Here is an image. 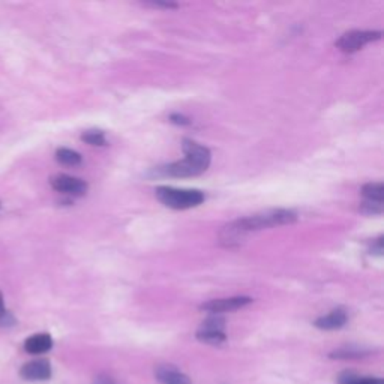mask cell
Returning a JSON list of instances; mask_svg holds the SVG:
<instances>
[{
  "instance_id": "cell-1",
  "label": "cell",
  "mask_w": 384,
  "mask_h": 384,
  "mask_svg": "<svg viewBox=\"0 0 384 384\" xmlns=\"http://www.w3.org/2000/svg\"><path fill=\"white\" fill-rule=\"evenodd\" d=\"M297 221V215L293 210L287 209H273L266 210L261 214L247 216L234 221V223L228 224L223 228L219 238L225 247H233V245H239L240 239L251 231L263 230V228L276 227V225H287L293 224Z\"/></svg>"
},
{
  "instance_id": "cell-2",
  "label": "cell",
  "mask_w": 384,
  "mask_h": 384,
  "mask_svg": "<svg viewBox=\"0 0 384 384\" xmlns=\"http://www.w3.org/2000/svg\"><path fill=\"white\" fill-rule=\"evenodd\" d=\"M182 149L185 153V159L159 167L155 170V174L170 177H195L203 174L209 168L212 153L207 147L195 143L190 140V138H185Z\"/></svg>"
},
{
  "instance_id": "cell-3",
  "label": "cell",
  "mask_w": 384,
  "mask_h": 384,
  "mask_svg": "<svg viewBox=\"0 0 384 384\" xmlns=\"http://www.w3.org/2000/svg\"><path fill=\"white\" fill-rule=\"evenodd\" d=\"M157 199L164 204V206L174 210H186L197 207L204 201V194L199 190H179L173 186H158Z\"/></svg>"
},
{
  "instance_id": "cell-4",
  "label": "cell",
  "mask_w": 384,
  "mask_h": 384,
  "mask_svg": "<svg viewBox=\"0 0 384 384\" xmlns=\"http://www.w3.org/2000/svg\"><path fill=\"white\" fill-rule=\"evenodd\" d=\"M381 36L383 32L380 30H350L337 41V47L344 53H356L372 41L381 39Z\"/></svg>"
},
{
  "instance_id": "cell-5",
  "label": "cell",
  "mask_w": 384,
  "mask_h": 384,
  "mask_svg": "<svg viewBox=\"0 0 384 384\" xmlns=\"http://www.w3.org/2000/svg\"><path fill=\"white\" fill-rule=\"evenodd\" d=\"M197 339L209 346H221L227 341L225 320L221 315H210L197 330Z\"/></svg>"
},
{
  "instance_id": "cell-6",
  "label": "cell",
  "mask_w": 384,
  "mask_h": 384,
  "mask_svg": "<svg viewBox=\"0 0 384 384\" xmlns=\"http://www.w3.org/2000/svg\"><path fill=\"white\" fill-rule=\"evenodd\" d=\"M252 304V299L248 296H236V297H227V299H215L209 300L206 304H203L200 306L201 311H206L212 315H219L224 313H231L238 311L245 306H248Z\"/></svg>"
},
{
  "instance_id": "cell-7",
  "label": "cell",
  "mask_w": 384,
  "mask_h": 384,
  "mask_svg": "<svg viewBox=\"0 0 384 384\" xmlns=\"http://www.w3.org/2000/svg\"><path fill=\"white\" fill-rule=\"evenodd\" d=\"M50 183L53 186V190H56L57 192L74 195V197H83L89 190L87 182L68 174H57L52 177Z\"/></svg>"
},
{
  "instance_id": "cell-8",
  "label": "cell",
  "mask_w": 384,
  "mask_h": 384,
  "mask_svg": "<svg viewBox=\"0 0 384 384\" xmlns=\"http://www.w3.org/2000/svg\"><path fill=\"white\" fill-rule=\"evenodd\" d=\"M52 365L47 359H36V361L23 365L20 375L27 381H47L52 379Z\"/></svg>"
},
{
  "instance_id": "cell-9",
  "label": "cell",
  "mask_w": 384,
  "mask_h": 384,
  "mask_svg": "<svg viewBox=\"0 0 384 384\" xmlns=\"http://www.w3.org/2000/svg\"><path fill=\"white\" fill-rule=\"evenodd\" d=\"M348 321V315L344 309H333L329 314L318 317L314 321V326L321 330H337L344 328Z\"/></svg>"
},
{
  "instance_id": "cell-10",
  "label": "cell",
  "mask_w": 384,
  "mask_h": 384,
  "mask_svg": "<svg viewBox=\"0 0 384 384\" xmlns=\"http://www.w3.org/2000/svg\"><path fill=\"white\" fill-rule=\"evenodd\" d=\"M157 380L162 384H192L186 374L181 372L173 365H161L155 371Z\"/></svg>"
},
{
  "instance_id": "cell-11",
  "label": "cell",
  "mask_w": 384,
  "mask_h": 384,
  "mask_svg": "<svg viewBox=\"0 0 384 384\" xmlns=\"http://www.w3.org/2000/svg\"><path fill=\"white\" fill-rule=\"evenodd\" d=\"M53 348V338L48 333L32 335L24 341V350L29 354H44Z\"/></svg>"
},
{
  "instance_id": "cell-12",
  "label": "cell",
  "mask_w": 384,
  "mask_h": 384,
  "mask_svg": "<svg viewBox=\"0 0 384 384\" xmlns=\"http://www.w3.org/2000/svg\"><path fill=\"white\" fill-rule=\"evenodd\" d=\"M370 354H371V350L351 346V347H342V348L332 351L329 357L330 359H344V361H347V359H361V357L370 356Z\"/></svg>"
},
{
  "instance_id": "cell-13",
  "label": "cell",
  "mask_w": 384,
  "mask_h": 384,
  "mask_svg": "<svg viewBox=\"0 0 384 384\" xmlns=\"http://www.w3.org/2000/svg\"><path fill=\"white\" fill-rule=\"evenodd\" d=\"M339 384H384L381 379L375 377H362V375H357L353 371H344L339 374L338 377Z\"/></svg>"
},
{
  "instance_id": "cell-14",
  "label": "cell",
  "mask_w": 384,
  "mask_h": 384,
  "mask_svg": "<svg viewBox=\"0 0 384 384\" xmlns=\"http://www.w3.org/2000/svg\"><path fill=\"white\" fill-rule=\"evenodd\" d=\"M56 159L60 162L63 166H69V167H76L80 166L83 162V158L81 155L76 150L68 149V147H60V149L56 150Z\"/></svg>"
},
{
  "instance_id": "cell-15",
  "label": "cell",
  "mask_w": 384,
  "mask_h": 384,
  "mask_svg": "<svg viewBox=\"0 0 384 384\" xmlns=\"http://www.w3.org/2000/svg\"><path fill=\"white\" fill-rule=\"evenodd\" d=\"M362 195L365 200L374 203H383L384 200V186L381 182H371L366 183L362 188Z\"/></svg>"
},
{
  "instance_id": "cell-16",
  "label": "cell",
  "mask_w": 384,
  "mask_h": 384,
  "mask_svg": "<svg viewBox=\"0 0 384 384\" xmlns=\"http://www.w3.org/2000/svg\"><path fill=\"white\" fill-rule=\"evenodd\" d=\"M81 140H83L87 144L98 146V147L107 144V140H105L104 133H102V131H98V129L86 131V133L81 134Z\"/></svg>"
},
{
  "instance_id": "cell-17",
  "label": "cell",
  "mask_w": 384,
  "mask_h": 384,
  "mask_svg": "<svg viewBox=\"0 0 384 384\" xmlns=\"http://www.w3.org/2000/svg\"><path fill=\"white\" fill-rule=\"evenodd\" d=\"M14 324H15V318L5 308L3 296H2V293H0V328H11V326H14Z\"/></svg>"
},
{
  "instance_id": "cell-18",
  "label": "cell",
  "mask_w": 384,
  "mask_h": 384,
  "mask_svg": "<svg viewBox=\"0 0 384 384\" xmlns=\"http://www.w3.org/2000/svg\"><path fill=\"white\" fill-rule=\"evenodd\" d=\"M383 203H374V201H362L361 203V210L366 215H380L383 214Z\"/></svg>"
},
{
  "instance_id": "cell-19",
  "label": "cell",
  "mask_w": 384,
  "mask_h": 384,
  "mask_svg": "<svg viewBox=\"0 0 384 384\" xmlns=\"http://www.w3.org/2000/svg\"><path fill=\"white\" fill-rule=\"evenodd\" d=\"M170 122H173L176 125H181V126H186V125H191V119H188L183 114H179L174 113L170 116Z\"/></svg>"
},
{
  "instance_id": "cell-20",
  "label": "cell",
  "mask_w": 384,
  "mask_h": 384,
  "mask_svg": "<svg viewBox=\"0 0 384 384\" xmlns=\"http://www.w3.org/2000/svg\"><path fill=\"white\" fill-rule=\"evenodd\" d=\"M149 5H152L155 8H166V10H176V8H179L177 3H173V2H159V0H157V2H149Z\"/></svg>"
},
{
  "instance_id": "cell-21",
  "label": "cell",
  "mask_w": 384,
  "mask_h": 384,
  "mask_svg": "<svg viewBox=\"0 0 384 384\" xmlns=\"http://www.w3.org/2000/svg\"><path fill=\"white\" fill-rule=\"evenodd\" d=\"M371 254L383 256V238L375 240V243L372 245V248H371Z\"/></svg>"
},
{
  "instance_id": "cell-22",
  "label": "cell",
  "mask_w": 384,
  "mask_h": 384,
  "mask_svg": "<svg viewBox=\"0 0 384 384\" xmlns=\"http://www.w3.org/2000/svg\"><path fill=\"white\" fill-rule=\"evenodd\" d=\"M95 384H117V383L111 377H109V375H98L95 379Z\"/></svg>"
},
{
  "instance_id": "cell-23",
  "label": "cell",
  "mask_w": 384,
  "mask_h": 384,
  "mask_svg": "<svg viewBox=\"0 0 384 384\" xmlns=\"http://www.w3.org/2000/svg\"><path fill=\"white\" fill-rule=\"evenodd\" d=\"M0 207H2V203H0Z\"/></svg>"
}]
</instances>
